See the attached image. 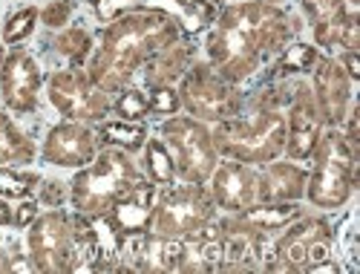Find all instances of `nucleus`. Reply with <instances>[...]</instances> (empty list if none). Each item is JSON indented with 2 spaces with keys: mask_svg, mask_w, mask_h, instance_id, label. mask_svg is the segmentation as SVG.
Returning <instances> with one entry per match:
<instances>
[{
  "mask_svg": "<svg viewBox=\"0 0 360 274\" xmlns=\"http://www.w3.org/2000/svg\"><path fill=\"white\" fill-rule=\"evenodd\" d=\"M38 93H41V67L32 52L12 49L4 58L0 67V96L6 107L26 116L38 110Z\"/></svg>",
  "mask_w": 360,
  "mask_h": 274,
  "instance_id": "nucleus-15",
  "label": "nucleus"
},
{
  "mask_svg": "<svg viewBox=\"0 0 360 274\" xmlns=\"http://www.w3.org/2000/svg\"><path fill=\"white\" fill-rule=\"evenodd\" d=\"M38 20H41V12L35 6H23L15 15H9L4 23V44H23L35 32Z\"/></svg>",
  "mask_w": 360,
  "mask_h": 274,
  "instance_id": "nucleus-28",
  "label": "nucleus"
},
{
  "mask_svg": "<svg viewBox=\"0 0 360 274\" xmlns=\"http://www.w3.org/2000/svg\"><path fill=\"white\" fill-rule=\"evenodd\" d=\"M323 130H326V125H323V116L317 110L311 87L306 81H300L294 87L288 104H285V150L283 154L291 162L311 159Z\"/></svg>",
  "mask_w": 360,
  "mask_h": 274,
  "instance_id": "nucleus-12",
  "label": "nucleus"
},
{
  "mask_svg": "<svg viewBox=\"0 0 360 274\" xmlns=\"http://www.w3.org/2000/svg\"><path fill=\"white\" fill-rule=\"evenodd\" d=\"M38 217V202L29 199V197H20L15 199V228H29V223H32Z\"/></svg>",
  "mask_w": 360,
  "mask_h": 274,
  "instance_id": "nucleus-34",
  "label": "nucleus"
},
{
  "mask_svg": "<svg viewBox=\"0 0 360 274\" xmlns=\"http://www.w3.org/2000/svg\"><path fill=\"white\" fill-rule=\"evenodd\" d=\"M35 156H38L35 142L15 125L9 113L0 110V168H20L35 162Z\"/></svg>",
  "mask_w": 360,
  "mask_h": 274,
  "instance_id": "nucleus-23",
  "label": "nucleus"
},
{
  "mask_svg": "<svg viewBox=\"0 0 360 274\" xmlns=\"http://www.w3.org/2000/svg\"><path fill=\"white\" fill-rule=\"evenodd\" d=\"M335 257V231L326 217L303 214L285 225L271 242V257L262 271H317Z\"/></svg>",
  "mask_w": 360,
  "mask_h": 274,
  "instance_id": "nucleus-6",
  "label": "nucleus"
},
{
  "mask_svg": "<svg viewBox=\"0 0 360 274\" xmlns=\"http://www.w3.org/2000/svg\"><path fill=\"white\" fill-rule=\"evenodd\" d=\"M311 93L317 101V110L323 116L326 127H340L349 113L352 101V81L343 73L340 61L332 55H320L317 64L311 67Z\"/></svg>",
  "mask_w": 360,
  "mask_h": 274,
  "instance_id": "nucleus-13",
  "label": "nucleus"
},
{
  "mask_svg": "<svg viewBox=\"0 0 360 274\" xmlns=\"http://www.w3.org/2000/svg\"><path fill=\"white\" fill-rule=\"evenodd\" d=\"M193 64V46L188 41H173L167 46H162L156 55L147 58L144 64V81L147 87L150 84H179V78H182L188 73V67Z\"/></svg>",
  "mask_w": 360,
  "mask_h": 274,
  "instance_id": "nucleus-21",
  "label": "nucleus"
},
{
  "mask_svg": "<svg viewBox=\"0 0 360 274\" xmlns=\"http://www.w3.org/2000/svg\"><path fill=\"white\" fill-rule=\"evenodd\" d=\"M211 136L222 159L245 162L254 168L268 165L280 159L285 150V107L274 89H262L248 118L239 113L233 118L217 121Z\"/></svg>",
  "mask_w": 360,
  "mask_h": 274,
  "instance_id": "nucleus-3",
  "label": "nucleus"
},
{
  "mask_svg": "<svg viewBox=\"0 0 360 274\" xmlns=\"http://www.w3.org/2000/svg\"><path fill=\"white\" fill-rule=\"evenodd\" d=\"M303 214H306V208H300V202H254L251 208L239 211L233 217H236V223H243L245 228H251L257 234L274 237Z\"/></svg>",
  "mask_w": 360,
  "mask_h": 274,
  "instance_id": "nucleus-20",
  "label": "nucleus"
},
{
  "mask_svg": "<svg viewBox=\"0 0 360 274\" xmlns=\"http://www.w3.org/2000/svg\"><path fill=\"white\" fill-rule=\"evenodd\" d=\"M26 249L35 271L70 274L72 260V220L64 208H49L38 214L26 228Z\"/></svg>",
  "mask_w": 360,
  "mask_h": 274,
  "instance_id": "nucleus-11",
  "label": "nucleus"
},
{
  "mask_svg": "<svg viewBox=\"0 0 360 274\" xmlns=\"http://www.w3.org/2000/svg\"><path fill=\"white\" fill-rule=\"evenodd\" d=\"M9 260H12V254H6L0 249V274H9Z\"/></svg>",
  "mask_w": 360,
  "mask_h": 274,
  "instance_id": "nucleus-39",
  "label": "nucleus"
},
{
  "mask_svg": "<svg viewBox=\"0 0 360 274\" xmlns=\"http://www.w3.org/2000/svg\"><path fill=\"white\" fill-rule=\"evenodd\" d=\"M4 58H6V49H4V44H0V67H4Z\"/></svg>",
  "mask_w": 360,
  "mask_h": 274,
  "instance_id": "nucleus-40",
  "label": "nucleus"
},
{
  "mask_svg": "<svg viewBox=\"0 0 360 274\" xmlns=\"http://www.w3.org/2000/svg\"><path fill=\"white\" fill-rule=\"evenodd\" d=\"M188 260V239L144 234L141 249V271H182Z\"/></svg>",
  "mask_w": 360,
  "mask_h": 274,
  "instance_id": "nucleus-22",
  "label": "nucleus"
},
{
  "mask_svg": "<svg viewBox=\"0 0 360 274\" xmlns=\"http://www.w3.org/2000/svg\"><path fill=\"white\" fill-rule=\"evenodd\" d=\"M311 159L314 168L306 179V199L320 211L343 208L354 194L360 154L349 147L340 127H326Z\"/></svg>",
  "mask_w": 360,
  "mask_h": 274,
  "instance_id": "nucleus-4",
  "label": "nucleus"
},
{
  "mask_svg": "<svg viewBox=\"0 0 360 274\" xmlns=\"http://www.w3.org/2000/svg\"><path fill=\"white\" fill-rule=\"evenodd\" d=\"M98 154V136L84 121H61L55 125L41 147V159L55 168H84Z\"/></svg>",
  "mask_w": 360,
  "mask_h": 274,
  "instance_id": "nucleus-14",
  "label": "nucleus"
},
{
  "mask_svg": "<svg viewBox=\"0 0 360 274\" xmlns=\"http://www.w3.org/2000/svg\"><path fill=\"white\" fill-rule=\"evenodd\" d=\"M338 61L343 73L349 75V81H360V58H357V49H346V52H338Z\"/></svg>",
  "mask_w": 360,
  "mask_h": 274,
  "instance_id": "nucleus-36",
  "label": "nucleus"
},
{
  "mask_svg": "<svg viewBox=\"0 0 360 274\" xmlns=\"http://www.w3.org/2000/svg\"><path fill=\"white\" fill-rule=\"evenodd\" d=\"M156 197H159V185H156V182L136 179L133 185L110 205V211L104 214L107 225L118 237H122V239L124 237H133V234L150 231V217H153Z\"/></svg>",
  "mask_w": 360,
  "mask_h": 274,
  "instance_id": "nucleus-17",
  "label": "nucleus"
},
{
  "mask_svg": "<svg viewBox=\"0 0 360 274\" xmlns=\"http://www.w3.org/2000/svg\"><path fill=\"white\" fill-rule=\"evenodd\" d=\"M217 202L207 191V185L185 182L156 197L153 217H150V234L156 237H173L188 239L196 231H202L207 223L217 220Z\"/></svg>",
  "mask_w": 360,
  "mask_h": 274,
  "instance_id": "nucleus-9",
  "label": "nucleus"
},
{
  "mask_svg": "<svg viewBox=\"0 0 360 274\" xmlns=\"http://www.w3.org/2000/svg\"><path fill=\"white\" fill-rule=\"evenodd\" d=\"M179 101L182 110L205 125L233 118L243 113L245 99L236 89V84H228L207 61H193L188 73L179 78Z\"/></svg>",
  "mask_w": 360,
  "mask_h": 274,
  "instance_id": "nucleus-7",
  "label": "nucleus"
},
{
  "mask_svg": "<svg viewBox=\"0 0 360 274\" xmlns=\"http://www.w3.org/2000/svg\"><path fill=\"white\" fill-rule=\"evenodd\" d=\"M112 110H115V116H122L127 121H141L147 116V96L136 87H124L122 93H118V99L112 101Z\"/></svg>",
  "mask_w": 360,
  "mask_h": 274,
  "instance_id": "nucleus-31",
  "label": "nucleus"
},
{
  "mask_svg": "<svg viewBox=\"0 0 360 274\" xmlns=\"http://www.w3.org/2000/svg\"><path fill=\"white\" fill-rule=\"evenodd\" d=\"M0 225L15 228V199L12 197H0Z\"/></svg>",
  "mask_w": 360,
  "mask_h": 274,
  "instance_id": "nucleus-37",
  "label": "nucleus"
},
{
  "mask_svg": "<svg viewBox=\"0 0 360 274\" xmlns=\"http://www.w3.org/2000/svg\"><path fill=\"white\" fill-rule=\"evenodd\" d=\"M72 12H75L72 0H52V4H46L41 9V23H46L49 29H64L70 23Z\"/></svg>",
  "mask_w": 360,
  "mask_h": 274,
  "instance_id": "nucleus-32",
  "label": "nucleus"
},
{
  "mask_svg": "<svg viewBox=\"0 0 360 274\" xmlns=\"http://www.w3.org/2000/svg\"><path fill=\"white\" fill-rule=\"evenodd\" d=\"M262 4H283V0H262Z\"/></svg>",
  "mask_w": 360,
  "mask_h": 274,
  "instance_id": "nucleus-41",
  "label": "nucleus"
},
{
  "mask_svg": "<svg viewBox=\"0 0 360 274\" xmlns=\"http://www.w3.org/2000/svg\"><path fill=\"white\" fill-rule=\"evenodd\" d=\"M162 142L167 144L173 156L176 179H182V182L205 185L211 179L214 168L219 165L211 127L193 116H179V113L170 116L162 125Z\"/></svg>",
  "mask_w": 360,
  "mask_h": 274,
  "instance_id": "nucleus-8",
  "label": "nucleus"
},
{
  "mask_svg": "<svg viewBox=\"0 0 360 274\" xmlns=\"http://www.w3.org/2000/svg\"><path fill=\"white\" fill-rule=\"evenodd\" d=\"M320 58V46L314 44H288L277 61L271 67V81H283V78H291V75H303V73H311V67L317 64Z\"/></svg>",
  "mask_w": 360,
  "mask_h": 274,
  "instance_id": "nucleus-25",
  "label": "nucleus"
},
{
  "mask_svg": "<svg viewBox=\"0 0 360 274\" xmlns=\"http://www.w3.org/2000/svg\"><path fill=\"white\" fill-rule=\"evenodd\" d=\"M55 49L64 58H70L72 67H81L89 61V55H93V35L81 26H67V29H61V35L55 38Z\"/></svg>",
  "mask_w": 360,
  "mask_h": 274,
  "instance_id": "nucleus-27",
  "label": "nucleus"
},
{
  "mask_svg": "<svg viewBox=\"0 0 360 274\" xmlns=\"http://www.w3.org/2000/svg\"><path fill=\"white\" fill-rule=\"evenodd\" d=\"M96 136L107 147H118V150H127V154H136V150H141L147 142V127L141 121L115 118V121H98Z\"/></svg>",
  "mask_w": 360,
  "mask_h": 274,
  "instance_id": "nucleus-24",
  "label": "nucleus"
},
{
  "mask_svg": "<svg viewBox=\"0 0 360 274\" xmlns=\"http://www.w3.org/2000/svg\"><path fill=\"white\" fill-rule=\"evenodd\" d=\"M144 173L150 182L156 185H173L176 182V168H173V156L162 139H147L144 142Z\"/></svg>",
  "mask_w": 360,
  "mask_h": 274,
  "instance_id": "nucleus-26",
  "label": "nucleus"
},
{
  "mask_svg": "<svg viewBox=\"0 0 360 274\" xmlns=\"http://www.w3.org/2000/svg\"><path fill=\"white\" fill-rule=\"evenodd\" d=\"M311 29H314V46L338 49V52L360 46V12H357V6L343 4L338 12L311 23Z\"/></svg>",
  "mask_w": 360,
  "mask_h": 274,
  "instance_id": "nucleus-19",
  "label": "nucleus"
},
{
  "mask_svg": "<svg viewBox=\"0 0 360 274\" xmlns=\"http://www.w3.org/2000/svg\"><path fill=\"white\" fill-rule=\"evenodd\" d=\"M297 23L280 4L239 0L219 9L205 41L207 64L228 84H245L294 38Z\"/></svg>",
  "mask_w": 360,
  "mask_h": 274,
  "instance_id": "nucleus-1",
  "label": "nucleus"
},
{
  "mask_svg": "<svg viewBox=\"0 0 360 274\" xmlns=\"http://www.w3.org/2000/svg\"><path fill=\"white\" fill-rule=\"evenodd\" d=\"M38 182L41 179L35 173H18V170H9V168H0V197H12V199L32 197Z\"/></svg>",
  "mask_w": 360,
  "mask_h": 274,
  "instance_id": "nucleus-30",
  "label": "nucleus"
},
{
  "mask_svg": "<svg viewBox=\"0 0 360 274\" xmlns=\"http://www.w3.org/2000/svg\"><path fill=\"white\" fill-rule=\"evenodd\" d=\"M46 96L61 116H67L70 121H84V125L104 121V116L112 110L110 96L89 81L86 70L81 67L52 73L46 81Z\"/></svg>",
  "mask_w": 360,
  "mask_h": 274,
  "instance_id": "nucleus-10",
  "label": "nucleus"
},
{
  "mask_svg": "<svg viewBox=\"0 0 360 274\" xmlns=\"http://www.w3.org/2000/svg\"><path fill=\"white\" fill-rule=\"evenodd\" d=\"M9 271H35V263L26 260L23 254H15V257L9 260Z\"/></svg>",
  "mask_w": 360,
  "mask_h": 274,
  "instance_id": "nucleus-38",
  "label": "nucleus"
},
{
  "mask_svg": "<svg viewBox=\"0 0 360 274\" xmlns=\"http://www.w3.org/2000/svg\"><path fill=\"white\" fill-rule=\"evenodd\" d=\"M343 4H346V0H300V6H303L309 23H317V20L328 18L332 12H338Z\"/></svg>",
  "mask_w": 360,
  "mask_h": 274,
  "instance_id": "nucleus-33",
  "label": "nucleus"
},
{
  "mask_svg": "<svg viewBox=\"0 0 360 274\" xmlns=\"http://www.w3.org/2000/svg\"><path fill=\"white\" fill-rule=\"evenodd\" d=\"M309 170L288 162H268L257 170V202H300L306 199Z\"/></svg>",
  "mask_w": 360,
  "mask_h": 274,
  "instance_id": "nucleus-18",
  "label": "nucleus"
},
{
  "mask_svg": "<svg viewBox=\"0 0 360 274\" xmlns=\"http://www.w3.org/2000/svg\"><path fill=\"white\" fill-rule=\"evenodd\" d=\"M136 179H141L127 150L104 147L96 159L78 168L70 182V202L84 217H104L110 205L122 197Z\"/></svg>",
  "mask_w": 360,
  "mask_h": 274,
  "instance_id": "nucleus-5",
  "label": "nucleus"
},
{
  "mask_svg": "<svg viewBox=\"0 0 360 274\" xmlns=\"http://www.w3.org/2000/svg\"><path fill=\"white\" fill-rule=\"evenodd\" d=\"M64 199H67L64 182H44V185H41V199H38V202H44V205H49V208H61Z\"/></svg>",
  "mask_w": 360,
  "mask_h": 274,
  "instance_id": "nucleus-35",
  "label": "nucleus"
},
{
  "mask_svg": "<svg viewBox=\"0 0 360 274\" xmlns=\"http://www.w3.org/2000/svg\"><path fill=\"white\" fill-rule=\"evenodd\" d=\"M179 38H182V26L167 9L147 6L139 0L133 9L110 20L101 35V46L89 55L86 75L107 96L122 93L150 55Z\"/></svg>",
  "mask_w": 360,
  "mask_h": 274,
  "instance_id": "nucleus-2",
  "label": "nucleus"
},
{
  "mask_svg": "<svg viewBox=\"0 0 360 274\" xmlns=\"http://www.w3.org/2000/svg\"><path fill=\"white\" fill-rule=\"evenodd\" d=\"M179 110H182V101H179V89L173 84H150L147 87V113L176 116Z\"/></svg>",
  "mask_w": 360,
  "mask_h": 274,
  "instance_id": "nucleus-29",
  "label": "nucleus"
},
{
  "mask_svg": "<svg viewBox=\"0 0 360 274\" xmlns=\"http://www.w3.org/2000/svg\"><path fill=\"white\" fill-rule=\"evenodd\" d=\"M214 202L225 214H239L257 202V170L254 165L225 159L214 168L211 179L205 182Z\"/></svg>",
  "mask_w": 360,
  "mask_h": 274,
  "instance_id": "nucleus-16",
  "label": "nucleus"
}]
</instances>
